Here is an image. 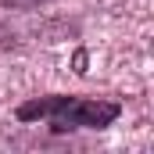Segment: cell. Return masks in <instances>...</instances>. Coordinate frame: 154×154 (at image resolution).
I'll use <instances>...</instances> for the list:
<instances>
[{
  "label": "cell",
  "mask_w": 154,
  "mask_h": 154,
  "mask_svg": "<svg viewBox=\"0 0 154 154\" xmlns=\"http://www.w3.org/2000/svg\"><path fill=\"white\" fill-rule=\"evenodd\" d=\"M115 100H90V97H39L18 108L22 122L50 118L57 129H104L118 118Z\"/></svg>",
  "instance_id": "1"
}]
</instances>
